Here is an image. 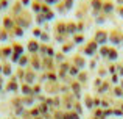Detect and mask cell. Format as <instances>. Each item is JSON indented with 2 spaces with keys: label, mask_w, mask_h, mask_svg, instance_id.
Here are the masks:
<instances>
[{
  "label": "cell",
  "mask_w": 123,
  "mask_h": 119,
  "mask_svg": "<svg viewBox=\"0 0 123 119\" xmlns=\"http://www.w3.org/2000/svg\"><path fill=\"white\" fill-rule=\"evenodd\" d=\"M93 41L97 44H106L109 41V31L106 30H97L95 31V36H93Z\"/></svg>",
  "instance_id": "obj_1"
},
{
  "label": "cell",
  "mask_w": 123,
  "mask_h": 119,
  "mask_svg": "<svg viewBox=\"0 0 123 119\" xmlns=\"http://www.w3.org/2000/svg\"><path fill=\"white\" fill-rule=\"evenodd\" d=\"M115 8H117V6H115V3L112 2V0H105V2H103V9H101V13L105 16H111L112 13L115 11Z\"/></svg>",
  "instance_id": "obj_2"
},
{
  "label": "cell",
  "mask_w": 123,
  "mask_h": 119,
  "mask_svg": "<svg viewBox=\"0 0 123 119\" xmlns=\"http://www.w3.org/2000/svg\"><path fill=\"white\" fill-rule=\"evenodd\" d=\"M122 38H123V33L120 30H117V28H114V30L109 31V41H111L112 44H120L122 42Z\"/></svg>",
  "instance_id": "obj_3"
},
{
  "label": "cell",
  "mask_w": 123,
  "mask_h": 119,
  "mask_svg": "<svg viewBox=\"0 0 123 119\" xmlns=\"http://www.w3.org/2000/svg\"><path fill=\"white\" fill-rule=\"evenodd\" d=\"M103 2H105V0H90V8L93 9V13H95V14L101 13V9H103Z\"/></svg>",
  "instance_id": "obj_4"
},
{
  "label": "cell",
  "mask_w": 123,
  "mask_h": 119,
  "mask_svg": "<svg viewBox=\"0 0 123 119\" xmlns=\"http://www.w3.org/2000/svg\"><path fill=\"white\" fill-rule=\"evenodd\" d=\"M97 49H98V44L95 42V41H89L86 46V53L87 55H92V53L97 52Z\"/></svg>",
  "instance_id": "obj_5"
},
{
  "label": "cell",
  "mask_w": 123,
  "mask_h": 119,
  "mask_svg": "<svg viewBox=\"0 0 123 119\" xmlns=\"http://www.w3.org/2000/svg\"><path fill=\"white\" fill-rule=\"evenodd\" d=\"M56 31H58V35H66L67 33V24L66 22H59V24L56 25Z\"/></svg>",
  "instance_id": "obj_6"
},
{
  "label": "cell",
  "mask_w": 123,
  "mask_h": 119,
  "mask_svg": "<svg viewBox=\"0 0 123 119\" xmlns=\"http://www.w3.org/2000/svg\"><path fill=\"white\" fill-rule=\"evenodd\" d=\"M106 17H108V16H105L103 13H98V14H95V22L101 25V24H105V22H106Z\"/></svg>",
  "instance_id": "obj_7"
},
{
  "label": "cell",
  "mask_w": 123,
  "mask_h": 119,
  "mask_svg": "<svg viewBox=\"0 0 123 119\" xmlns=\"http://www.w3.org/2000/svg\"><path fill=\"white\" fill-rule=\"evenodd\" d=\"M76 31H78V28H76V24H72V22H69V24H67V33L75 35Z\"/></svg>",
  "instance_id": "obj_8"
},
{
  "label": "cell",
  "mask_w": 123,
  "mask_h": 119,
  "mask_svg": "<svg viewBox=\"0 0 123 119\" xmlns=\"http://www.w3.org/2000/svg\"><path fill=\"white\" fill-rule=\"evenodd\" d=\"M31 8H33V11L34 13H37V14H41V8H42V3H39V2H34V3H31Z\"/></svg>",
  "instance_id": "obj_9"
},
{
  "label": "cell",
  "mask_w": 123,
  "mask_h": 119,
  "mask_svg": "<svg viewBox=\"0 0 123 119\" xmlns=\"http://www.w3.org/2000/svg\"><path fill=\"white\" fill-rule=\"evenodd\" d=\"M108 58L109 60H117V50H115V49H109Z\"/></svg>",
  "instance_id": "obj_10"
},
{
  "label": "cell",
  "mask_w": 123,
  "mask_h": 119,
  "mask_svg": "<svg viewBox=\"0 0 123 119\" xmlns=\"http://www.w3.org/2000/svg\"><path fill=\"white\" fill-rule=\"evenodd\" d=\"M28 49H30V52H36V50H37V42H36V41H30Z\"/></svg>",
  "instance_id": "obj_11"
},
{
  "label": "cell",
  "mask_w": 123,
  "mask_h": 119,
  "mask_svg": "<svg viewBox=\"0 0 123 119\" xmlns=\"http://www.w3.org/2000/svg\"><path fill=\"white\" fill-rule=\"evenodd\" d=\"M73 41H75L76 44H81L84 41V36H83V35H75V36H73Z\"/></svg>",
  "instance_id": "obj_12"
},
{
  "label": "cell",
  "mask_w": 123,
  "mask_h": 119,
  "mask_svg": "<svg viewBox=\"0 0 123 119\" xmlns=\"http://www.w3.org/2000/svg\"><path fill=\"white\" fill-rule=\"evenodd\" d=\"M44 17H45V21H51V19L55 17V13H53V11L50 9L48 13H45V14H44Z\"/></svg>",
  "instance_id": "obj_13"
},
{
  "label": "cell",
  "mask_w": 123,
  "mask_h": 119,
  "mask_svg": "<svg viewBox=\"0 0 123 119\" xmlns=\"http://www.w3.org/2000/svg\"><path fill=\"white\" fill-rule=\"evenodd\" d=\"M64 6H66V9H70L73 6V0H64V3H62Z\"/></svg>",
  "instance_id": "obj_14"
},
{
  "label": "cell",
  "mask_w": 123,
  "mask_h": 119,
  "mask_svg": "<svg viewBox=\"0 0 123 119\" xmlns=\"http://www.w3.org/2000/svg\"><path fill=\"white\" fill-rule=\"evenodd\" d=\"M115 11H117V14H118V16H120V17L123 19V5H117Z\"/></svg>",
  "instance_id": "obj_15"
},
{
  "label": "cell",
  "mask_w": 123,
  "mask_h": 119,
  "mask_svg": "<svg viewBox=\"0 0 123 119\" xmlns=\"http://www.w3.org/2000/svg\"><path fill=\"white\" fill-rule=\"evenodd\" d=\"M36 21H37V24H44V22H47V21H45V17H44V14H37Z\"/></svg>",
  "instance_id": "obj_16"
},
{
  "label": "cell",
  "mask_w": 123,
  "mask_h": 119,
  "mask_svg": "<svg viewBox=\"0 0 123 119\" xmlns=\"http://www.w3.org/2000/svg\"><path fill=\"white\" fill-rule=\"evenodd\" d=\"M100 52H101V53H103V55H105V56H108V53H109V49H108V47H106V46H103L101 49H100Z\"/></svg>",
  "instance_id": "obj_17"
},
{
  "label": "cell",
  "mask_w": 123,
  "mask_h": 119,
  "mask_svg": "<svg viewBox=\"0 0 123 119\" xmlns=\"http://www.w3.org/2000/svg\"><path fill=\"white\" fill-rule=\"evenodd\" d=\"M72 49H73V44H72V42L64 46V52H69V50H72Z\"/></svg>",
  "instance_id": "obj_18"
},
{
  "label": "cell",
  "mask_w": 123,
  "mask_h": 119,
  "mask_svg": "<svg viewBox=\"0 0 123 119\" xmlns=\"http://www.w3.org/2000/svg\"><path fill=\"white\" fill-rule=\"evenodd\" d=\"M0 8H8V0H0Z\"/></svg>",
  "instance_id": "obj_19"
},
{
  "label": "cell",
  "mask_w": 123,
  "mask_h": 119,
  "mask_svg": "<svg viewBox=\"0 0 123 119\" xmlns=\"http://www.w3.org/2000/svg\"><path fill=\"white\" fill-rule=\"evenodd\" d=\"M76 28H78L80 33H83V31H84V24H83V22H80V24L76 25Z\"/></svg>",
  "instance_id": "obj_20"
},
{
  "label": "cell",
  "mask_w": 123,
  "mask_h": 119,
  "mask_svg": "<svg viewBox=\"0 0 123 119\" xmlns=\"http://www.w3.org/2000/svg\"><path fill=\"white\" fill-rule=\"evenodd\" d=\"M33 35H34V36H41V35H42L41 28H34V30H33Z\"/></svg>",
  "instance_id": "obj_21"
},
{
  "label": "cell",
  "mask_w": 123,
  "mask_h": 119,
  "mask_svg": "<svg viewBox=\"0 0 123 119\" xmlns=\"http://www.w3.org/2000/svg\"><path fill=\"white\" fill-rule=\"evenodd\" d=\"M16 35H17V36H22V35H24V30H22L20 27H17L16 28Z\"/></svg>",
  "instance_id": "obj_22"
},
{
  "label": "cell",
  "mask_w": 123,
  "mask_h": 119,
  "mask_svg": "<svg viewBox=\"0 0 123 119\" xmlns=\"http://www.w3.org/2000/svg\"><path fill=\"white\" fill-rule=\"evenodd\" d=\"M41 39H42V41H48V35H47V33H42V35H41Z\"/></svg>",
  "instance_id": "obj_23"
},
{
  "label": "cell",
  "mask_w": 123,
  "mask_h": 119,
  "mask_svg": "<svg viewBox=\"0 0 123 119\" xmlns=\"http://www.w3.org/2000/svg\"><path fill=\"white\" fill-rule=\"evenodd\" d=\"M56 2H58V0H45L44 3H45V5H53V3H56Z\"/></svg>",
  "instance_id": "obj_24"
},
{
  "label": "cell",
  "mask_w": 123,
  "mask_h": 119,
  "mask_svg": "<svg viewBox=\"0 0 123 119\" xmlns=\"http://www.w3.org/2000/svg\"><path fill=\"white\" fill-rule=\"evenodd\" d=\"M20 3H22V6H28L30 5V0H20Z\"/></svg>",
  "instance_id": "obj_25"
},
{
  "label": "cell",
  "mask_w": 123,
  "mask_h": 119,
  "mask_svg": "<svg viewBox=\"0 0 123 119\" xmlns=\"http://www.w3.org/2000/svg\"><path fill=\"white\" fill-rule=\"evenodd\" d=\"M5 25H6V27H11V25H12V22L9 21V19H5Z\"/></svg>",
  "instance_id": "obj_26"
},
{
  "label": "cell",
  "mask_w": 123,
  "mask_h": 119,
  "mask_svg": "<svg viewBox=\"0 0 123 119\" xmlns=\"http://www.w3.org/2000/svg\"><path fill=\"white\" fill-rule=\"evenodd\" d=\"M115 94L120 96V94H122V89H120V88H117V89H115Z\"/></svg>",
  "instance_id": "obj_27"
},
{
  "label": "cell",
  "mask_w": 123,
  "mask_h": 119,
  "mask_svg": "<svg viewBox=\"0 0 123 119\" xmlns=\"http://www.w3.org/2000/svg\"><path fill=\"white\" fill-rule=\"evenodd\" d=\"M117 2V5H123V0H115Z\"/></svg>",
  "instance_id": "obj_28"
}]
</instances>
